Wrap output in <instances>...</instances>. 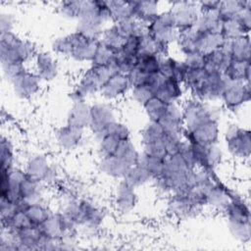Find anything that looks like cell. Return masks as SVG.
<instances>
[{"label": "cell", "instance_id": "24", "mask_svg": "<svg viewBox=\"0 0 251 251\" xmlns=\"http://www.w3.org/2000/svg\"><path fill=\"white\" fill-rule=\"evenodd\" d=\"M230 59L224 47L203 55V67L208 71L223 73Z\"/></svg>", "mask_w": 251, "mask_h": 251}, {"label": "cell", "instance_id": "7", "mask_svg": "<svg viewBox=\"0 0 251 251\" xmlns=\"http://www.w3.org/2000/svg\"><path fill=\"white\" fill-rule=\"evenodd\" d=\"M76 226L94 227L102 221V211L86 199L69 198L61 211Z\"/></svg>", "mask_w": 251, "mask_h": 251}, {"label": "cell", "instance_id": "12", "mask_svg": "<svg viewBox=\"0 0 251 251\" xmlns=\"http://www.w3.org/2000/svg\"><path fill=\"white\" fill-rule=\"evenodd\" d=\"M25 172L41 184L53 183L56 180V170L43 155H33L25 163Z\"/></svg>", "mask_w": 251, "mask_h": 251}, {"label": "cell", "instance_id": "16", "mask_svg": "<svg viewBox=\"0 0 251 251\" xmlns=\"http://www.w3.org/2000/svg\"><path fill=\"white\" fill-rule=\"evenodd\" d=\"M32 72L41 81L55 79L59 73V65L55 56L50 52H37L31 61Z\"/></svg>", "mask_w": 251, "mask_h": 251}, {"label": "cell", "instance_id": "28", "mask_svg": "<svg viewBox=\"0 0 251 251\" xmlns=\"http://www.w3.org/2000/svg\"><path fill=\"white\" fill-rule=\"evenodd\" d=\"M123 179L135 189L146 184L149 180H153L151 176L138 164L130 168Z\"/></svg>", "mask_w": 251, "mask_h": 251}, {"label": "cell", "instance_id": "13", "mask_svg": "<svg viewBox=\"0 0 251 251\" xmlns=\"http://www.w3.org/2000/svg\"><path fill=\"white\" fill-rule=\"evenodd\" d=\"M220 100L228 111H237L250 100L249 82H228Z\"/></svg>", "mask_w": 251, "mask_h": 251}, {"label": "cell", "instance_id": "1", "mask_svg": "<svg viewBox=\"0 0 251 251\" xmlns=\"http://www.w3.org/2000/svg\"><path fill=\"white\" fill-rule=\"evenodd\" d=\"M227 83L228 81L223 73L185 66L182 84L193 99L212 103L220 100Z\"/></svg>", "mask_w": 251, "mask_h": 251}, {"label": "cell", "instance_id": "15", "mask_svg": "<svg viewBox=\"0 0 251 251\" xmlns=\"http://www.w3.org/2000/svg\"><path fill=\"white\" fill-rule=\"evenodd\" d=\"M115 122H117L115 112L108 101L96 102L90 105V124L88 128L94 135L99 134Z\"/></svg>", "mask_w": 251, "mask_h": 251}, {"label": "cell", "instance_id": "30", "mask_svg": "<svg viewBox=\"0 0 251 251\" xmlns=\"http://www.w3.org/2000/svg\"><path fill=\"white\" fill-rule=\"evenodd\" d=\"M82 1H64L57 7L58 14L67 20L77 21L81 11Z\"/></svg>", "mask_w": 251, "mask_h": 251}, {"label": "cell", "instance_id": "4", "mask_svg": "<svg viewBox=\"0 0 251 251\" xmlns=\"http://www.w3.org/2000/svg\"><path fill=\"white\" fill-rule=\"evenodd\" d=\"M99 40L75 30L56 38L53 41L52 50L55 54L70 58L75 62H88L90 64Z\"/></svg>", "mask_w": 251, "mask_h": 251}, {"label": "cell", "instance_id": "3", "mask_svg": "<svg viewBox=\"0 0 251 251\" xmlns=\"http://www.w3.org/2000/svg\"><path fill=\"white\" fill-rule=\"evenodd\" d=\"M112 23V15L107 1H82L75 30L86 36L100 39L104 30Z\"/></svg>", "mask_w": 251, "mask_h": 251}, {"label": "cell", "instance_id": "10", "mask_svg": "<svg viewBox=\"0 0 251 251\" xmlns=\"http://www.w3.org/2000/svg\"><path fill=\"white\" fill-rule=\"evenodd\" d=\"M193 160L197 170L214 173L221 165L223 160V152L218 144L200 145L191 144Z\"/></svg>", "mask_w": 251, "mask_h": 251}, {"label": "cell", "instance_id": "29", "mask_svg": "<svg viewBox=\"0 0 251 251\" xmlns=\"http://www.w3.org/2000/svg\"><path fill=\"white\" fill-rule=\"evenodd\" d=\"M168 103L163 102L162 100L152 97L148 101H146L141 107L144 109V112L149 120V122L158 123L161 117L163 116Z\"/></svg>", "mask_w": 251, "mask_h": 251}, {"label": "cell", "instance_id": "26", "mask_svg": "<svg viewBox=\"0 0 251 251\" xmlns=\"http://www.w3.org/2000/svg\"><path fill=\"white\" fill-rule=\"evenodd\" d=\"M107 2L111 11L113 23L133 20L132 7L130 2H126V1H107Z\"/></svg>", "mask_w": 251, "mask_h": 251}, {"label": "cell", "instance_id": "11", "mask_svg": "<svg viewBox=\"0 0 251 251\" xmlns=\"http://www.w3.org/2000/svg\"><path fill=\"white\" fill-rule=\"evenodd\" d=\"M226 150L233 157L248 158L251 150L250 131L238 126H231L225 134Z\"/></svg>", "mask_w": 251, "mask_h": 251}, {"label": "cell", "instance_id": "8", "mask_svg": "<svg viewBox=\"0 0 251 251\" xmlns=\"http://www.w3.org/2000/svg\"><path fill=\"white\" fill-rule=\"evenodd\" d=\"M146 32L158 43L170 48L179 37V32L176 26L170 9L161 11L159 16L146 27Z\"/></svg>", "mask_w": 251, "mask_h": 251}, {"label": "cell", "instance_id": "2", "mask_svg": "<svg viewBox=\"0 0 251 251\" xmlns=\"http://www.w3.org/2000/svg\"><path fill=\"white\" fill-rule=\"evenodd\" d=\"M141 152L162 159L176 154L183 143L182 132L168 129L161 125L148 122L140 133Z\"/></svg>", "mask_w": 251, "mask_h": 251}, {"label": "cell", "instance_id": "23", "mask_svg": "<svg viewBox=\"0 0 251 251\" xmlns=\"http://www.w3.org/2000/svg\"><path fill=\"white\" fill-rule=\"evenodd\" d=\"M223 75L228 82H249L250 61H229Z\"/></svg>", "mask_w": 251, "mask_h": 251}, {"label": "cell", "instance_id": "18", "mask_svg": "<svg viewBox=\"0 0 251 251\" xmlns=\"http://www.w3.org/2000/svg\"><path fill=\"white\" fill-rule=\"evenodd\" d=\"M132 19L145 27L161 13L160 4L155 1H132Z\"/></svg>", "mask_w": 251, "mask_h": 251}, {"label": "cell", "instance_id": "25", "mask_svg": "<svg viewBox=\"0 0 251 251\" xmlns=\"http://www.w3.org/2000/svg\"><path fill=\"white\" fill-rule=\"evenodd\" d=\"M251 7L250 1H220L217 13L222 21L236 18L243 10Z\"/></svg>", "mask_w": 251, "mask_h": 251}, {"label": "cell", "instance_id": "6", "mask_svg": "<svg viewBox=\"0 0 251 251\" xmlns=\"http://www.w3.org/2000/svg\"><path fill=\"white\" fill-rule=\"evenodd\" d=\"M224 212L226 214L231 234L241 241L248 240L250 237V212L244 199L232 191L230 201Z\"/></svg>", "mask_w": 251, "mask_h": 251}, {"label": "cell", "instance_id": "22", "mask_svg": "<svg viewBox=\"0 0 251 251\" xmlns=\"http://www.w3.org/2000/svg\"><path fill=\"white\" fill-rule=\"evenodd\" d=\"M83 129L65 125L56 132V140L59 146L65 150L75 149L82 141Z\"/></svg>", "mask_w": 251, "mask_h": 251}, {"label": "cell", "instance_id": "17", "mask_svg": "<svg viewBox=\"0 0 251 251\" xmlns=\"http://www.w3.org/2000/svg\"><path fill=\"white\" fill-rule=\"evenodd\" d=\"M131 85L128 75L120 72L114 73L101 87L99 94L105 101H114L130 91Z\"/></svg>", "mask_w": 251, "mask_h": 251}, {"label": "cell", "instance_id": "19", "mask_svg": "<svg viewBox=\"0 0 251 251\" xmlns=\"http://www.w3.org/2000/svg\"><path fill=\"white\" fill-rule=\"evenodd\" d=\"M135 188L130 186L124 179L119 181V184L116 188L115 194V203L117 210H119L122 214H127L133 210L136 205L137 197H136Z\"/></svg>", "mask_w": 251, "mask_h": 251}, {"label": "cell", "instance_id": "20", "mask_svg": "<svg viewBox=\"0 0 251 251\" xmlns=\"http://www.w3.org/2000/svg\"><path fill=\"white\" fill-rule=\"evenodd\" d=\"M66 124L80 129L89 127L90 124V105L86 101L72 102L68 112Z\"/></svg>", "mask_w": 251, "mask_h": 251}, {"label": "cell", "instance_id": "27", "mask_svg": "<svg viewBox=\"0 0 251 251\" xmlns=\"http://www.w3.org/2000/svg\"><path fill=\"white\" fill-rule=\"evenodd\" d=\"M1 171L9 170L15 167L16 161V152L13 142L8 136L2 135L1 136Z\"/></svg>", "mask_w": 251, "mask_h": 251}, {"label": "cell", "instance_id": "21", "mask_svg": "<svg viewBox=\"0 0 251 251\" xmlns=\"http://www.w3.org/2000/svg\"><path fill=\"white\" fill-rule=\"evenodd\" d=\"M223 47L227 53L230 61H250L249 34L226 40Z\"/></svg>", "mask_w": 251, "mask_h": 251}, {"label": "cell", "instance_id": "9", "mask_svg": "<svg viewBox=\"0 0 251 251\" xmlns=\"http://www.w3.org/2000/svg\"><path fill=\"white\" fill-rule=\"evenodd\" d=\"M169 9L179 34L194 27L201 15L198 2L176 1L173 2Z\"/></svg>", "mask_w": 251, "mask_h": 251}, {"label": "cell", "instance_id": "31", "mask_svg": "<svg viewBox=\"0 0 251 251\" xmlns=\"http://www.w3.org/2000/svg\"><path fill=\"white\" fill-rule=\"evenodd\" d=\"M15 18L8 12H2L0 15V33L14 31Z\"/></svg>", "mask_w": 251, "mask_h": 251}, {"label": "cell", "instance_id": "5", "mask_svg": "<svg viewBox=\"0 0 251 251\" xmlns=\"http://www.w3.org/2000/svg\"><path fill=\"white\" fill-rule=\"evenodd\" d=\"M37 53L34 45L19 36L15 31L0 33L1 65L18 64L26 66Z\"/></svg>", "mask_w": 251, "mask_h": 251}, {"label": "cell", "instance_id": "14", "mask_svg": "<svg viewBox=\"0 0 251 251\" xmlns=\"http://www.w3.org/2000/svg\"><path fill=\"white\" fill-rule=\"evenodd\" d=\"M9 82L12 85L15 96L20 99L26 100L33 97L39 91L42 81L32 72V70L26 69Z\"/></svg>", "mask_w": 251, "mask_h": 251}]
</instances>
